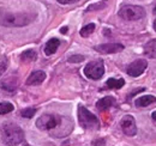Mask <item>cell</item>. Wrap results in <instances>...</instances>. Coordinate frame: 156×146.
<instances>
[{
	"mask_svg": "<svg viewBox=\"0 0 156 146\" xmlns=\"http://www.w3.org/2000/svg\"><path fill=\"white\" fill-rule=\"evenodd\" d=\"M46 79V73L43 71H35L27 79V85H40Z\"/></svg>",
	"mask_w": 156,
	"mask_h": 146,
	"instance_id": "cell-10",
	"label": "cell"
},
{
	"mask_svg": "<svg viewBox=\"0 0 156 146\" xmlns=\"http://www.w3.org/2000/svg\"><path fill=\"white\" fill-rule=\"evenodd\" d=\"M113 106H115V98L112 96H106V97L101 98L96 103V108L100 111H105V110L112 108Z\"/></svg>",
	"mask_w": 156,
	"mask_h": 146,
	"instance_id": "cell-12",
	"label": "cell"
},
{
	"mask_svg": "<svg viewBox=\"0 0 156 146\" xmlns=\"http://www.w3.org/2000/svg\"><path fill=\"white\" fill-rule=\"evenodd\" d=\"M118 15L125 20H139L145 17V11L143 7L137 5H124L119 10Z\"/></svg>",
	"mask_w": 156,
	"mask_h": 146,
	"instance_id": "cell-4",
	"label": "cell"
},
{
	"mask_svg": "<svg viewBox=\"0 0 156 146\" xmlns=\"http://www.w3.org/2000/svg\"><path fill=\"white\" fill-rule=\"evenodd\" d=\"M59 46H60V41H59L58 38H51L46 43V46H44V54L46 55L54 54L57 52V49L59 48Z\"/></svg>",
	"mask_w": 156,
	"mask_h": 146,
	"instance_id": "cell-13",
	"label": "cell"
},
{
	"mask_svg": "<svg viewBox=\"0 0 156 146\" xmlns=\"http://www.w3.org/2000/svg\"><path fill=\"white\" fill-rule=\"evenodd\" d=\"M95 31V24H88V25H85L83 29H80V31H79V34H80V36L82 37H88L90 36Z\"/></svg>",
	"mask_w": 156,
	"mask_h": 146,
	"instance_id": "cell-18",
	"label": "cell"
},
{
	"mask_svg": "<svg viewBox=\"0 0 156 146\" xmlns=\"http://www.w3.org/2000/svg\"><path fill=\"white\" fill-rule=\"evenodd\" d=\"M78 121L84 129H98L100 121L98 119L83 106L78 107Z\"/></svg>",
	"mask_w": 156,
	"mask_h": 146,
	"instance_id": "cell-2",
	"label": "cell"
},
{
	"mask_svg": "<svg viewBox=\"0 0 156 146\" xmlns=\"http://www.w3.org/2000/svg\"><path fill=\"white\" fill-rule=\"evenodd\" d=\"M154 29H155V31H156V19H155V22H154Z\"/></svg>",
	"mask_w": 156,
	"mask_h": 146,
	"instance_id": "cell-27",
	"label": "cell"
},
{
	"mask_svg": "<svg viewBox=\"0 0 156 146\" xmlns=\"http://www.w3.org/2000/svg\"><path fill=\"white\" fill-rule=\"evenodd\" d=\"M36 111H37L36 108H25V109H23L22 111H20V115H22L23 117L31 119V117L36 114Z\"/></svg>",
	"mask_w": 156,
	"mask_h": 146,
	"instance_id": "cell-20",
	"label": "cell"
},
{
	"mask_svg": "<svg viewBox=\"0 0 156 146\" xmlns=\"http://www.w3.org/2000/svg\"><path fill=\"white\" fill-rule=\"evenodd\" d=\"M6 68H7V61L1 62V64H0V77L4 74V72L6 71Z\"/></svg>",
	"mask_w": 156,
	"mask_h": 146,
	"instance_id": "cell-23",
	"label": "cell"
},
{
	"mask_svg": "<svg viewBox=\"0 0 156 146\" xmlns=\"http://www.w3.org/2000/svg\"><path fill=\"white\" fill-rule=\"evenodd\" d=\"M17 85H18L17 78L16 77H12V75H10V77L5 78L2 82H0V88L10 92L15 91L17 89Z\"/></svg>",
	"mask_w": 156,
	"mask_h": 146,
	"instance_id": "cell-11",
	"label": "cell"
},
{
	"mask_svg": "<svg viewBox=\"0 0 156 146\" xmlns=\"http://www.w3.org/2000/svg\"><path fill=\"white\" fill-rule=\"evenodd\" d=\"M76 1H78V0H58V2H60V4H72Z\"/></svg>",
	"mask_w": 156,
	"mask_h": 146,
	"instance_id": "cell-24",
	"label": "cell"
},
{
	"mask_svg": "<svg viewBox=\"0 0 156 146\" xmlns=\"http://www.w3.org/2000/svg\"><path fill=\"white\" fill-rule=\"evenodd\" d=\"M31 22V17L23 13H1L0 11V24L5 26H23Z\"/></svg>",
	"mask_w": 156,
	"mask_h": 146,
	"instance_id": "cell-3",
	"label": "cell"
},
{
	"mask_svg": "<svg viewBox=\"0 0 156 146\" xmlns=\"http://www.w3.org/2000/svg\"><path fill=\"white\" fill-rule=\"evenodd\" d=\"M24 146H31V145H29V144H25Z\"/></svg>",
	"mask_w": 156,
	"mask_h": 146,
	"instance_id": "cell-28",
	"label": "cell"
},
{
	"mask_svg": "<svg viewBox=\"0 0 156 146\" xmlns=\"http://www.w3.org/2000/svg\"><path fill=\"white\" fill-rule=\"evenodd\" d=\"M84 74H85V77H88L89 79H93V80H98L100 78H102V75L105 74L103 61L102 60L90 61L84 67Z\"/></svg>",
	"mask_w": 156,
	"mask_h": 146,
	"instance_id": "cell-5",
	"label": "cell"
},
{
	"mask_svg": "<svg viewBox=\"0 0 156 146\" xmlns=\"http://www.w3.org/2000/svg\"><path fill=\"white\" fill-rule=\"evenodd\" d=\"M120 126L124 134H126L127 137H135L137 134L136 120L131 115H125L120 121Z\"/></svg>",
	"mask_w": 156,
	"mask_h": 146,
	"instance_id": "cell-7",
	"label": "cell"
},
{
	"mask_svg": "<svg viewBox=\"0 0 156 146\" xmlns=\"http://www.w3.org/2000/svg\"><path fill=\"white\" fill-rule=\"evenodd\" d=\"M106 85L108 89H120L125 85V80L122 78L120 79H115V78H109L107 82H106Z\"/></svg>",
	"mask_w": 156,
	"mask_h": 146,
	"instance_id": "cell-16",
	"label": "cell"
},
{
	"mask_svg": "<svg viewBox=\"0 0 156 146\" xmlns=\"http://www.w3.org/2000/svg\"><path fill=\"white\" fill-rule=\"evenodd\" d=\"M1 139L7 146H16L23 141L24 132L15 123H6L1 128Z\"/></svg>",
	"mask_w": 156,
	"mask_h": 146,
	"instance_id": "cell-1",
	"label": "cell"
},
{
	"mask_svg": "<svg viewBox=\"0 0 156 146\" xmlns=\"http://www.w3.org/2000/svg\"><path fill=\"white\" fill-rule=\"evenodd\" d=\"M36 57H37V54H36V52H35V50H33V49L25 50V52H23L22 55H20V59H22V61H24V62L35 61V60H36Z\"/></svg>",
	"mask_w": 156,
	"mask_h": 146,
	"instance_id": "cell-17",
	"label": "cell"
},
{
	"mask_svg": "<svg viewBox=\"0 0 156 146\" xmlns=\"http://www.w3.org/2000/svg\"><path fill=\"white\" fill-rule=\"evenodd\" d=\"M83 60H84L83 55H73L69 57V62H82Z\"/></svg>",
	"mask_w": 156,
	"mask_h": 146,
	"instance_id": "cell-21",
	"label": "cell"
},
{
	"mask_svg": "<svg viewBox=\"0 0 156 146\" xmlns=\"http://www.w3.org/2000/svg\"><path fill=\"white\" fill-rule=\"evenodd\" d=\"M60 122H61V117L59 115L46 114L36 120V127L41 130H49L60 125Z\"/></svg>",
	"mask_w": 156,
	"mask_h": 146,
	"instance_id": "cell-6",
	"label": "cell"
},
{
	"mask_svg": "<svg viewBox=\"0 0 156 146\" xmlns=\"http://www.w3.org/2000/svg\"><path fill=\"white\" fill-rule=\"evenodd\" d=\"M147 67H148L147 60H144V59H138V60L133 61L132 64L129 65L126 72H127L129 75L136 78V77H139L142 73L144 72V71L147 70Z\"/></svg>",
	"mask_w": 156,
	"mask_h": 146,
	"instance_id": "cell-8",
	"label": "cell"
},
{
	"mask_svg": "<svg viewBox=\"0 0 156 146\" xmlns=\"http://www.w3.org/2000/svg\"><path fill=\"white\" fill-rule=\"evenodd\" d=\"M156 102V97L155 96H151V95H147V96H142V97H139V98H137L136 99V106L137 107H142V108H144V107H148V106H150L151 103H155Z\"/></svg>",
	"mask_w": 156,
	"mask_h": 146,
	"instance_id": "cell-14",
	"label": "cell"
},
{
	"mask_svg": "<svg viewBox=\"0 0 156 146\" xmlns=\"http://www.w3.org/2000/svg\"><path fill=\"white\" fill-rule=\"evenodd\" d=\"M106 5H107V2H106V1H105L103 4H102V2H98V4H95V5H91V6H89L87 11H93V10H95V9H98V10H100V9L105 7Z\"/></svg>",
	"mask_w": 156,
	"mask_h": 146,
	"instance_id": "cell-22",
	"label": "cell"
},
{
	"mask_svg": "<svg viewBox=\"0 0 156 146\" xmlns=\"http://www.w3.org/2000/svg\"><path fill=\"white\" fill-rule=\"evenodd\" d=\"M144 54L150 59H156V40L149 41L144 46Z\"/></svg>",
	"mask_w": 156,
	"mask_h": 146,
	"instance_id": "cell-15",
	"label": "cell"
},
{
	"mask_svg": "<svg viewBox=\"0 0 156 146\" xmlns=\"http://www.w3.org/2000/svg\"><path fill=\"white\" fill-rule=\"evenodd\" d=\"M13 110V104L10 103V102H2L0 103V114L4 115V114H9Z\"/></svg>",
	"mask_w": 156,
	"mask_h": 146,
	"instance_id": "cell-19",
	"label": "cell"
},
{
	"mask_svg": "<svg viewBox=\"0 0 156 146\" xmlns=\"http://www.w3.org/2000/svg\"><path fill=\"white\" fill-rule=\"evenodd\" d=\"M60 31H61V33L64 34V33H66V31H67V28H62V29H61Z\"/></svg>",
	"mask_w": 156,
	"mask_h": 146,
	"instance_id": "cell-26",
	"label": "cell"
},
{
	"mask_svg": "<svg viewBox=\"0 0 156 146\" xmlns=\"http://www.w3.org/2000/svg\"><path fill=\"white\" fill-rule=\"evenodd\" d=\"M151 117H153V120H154V121L156 122V111H154V113L151 114Z\"/></svg>",
	"mask_w": 156,
	"mask_h": 146,
	"instance_id": "cell-25",
	"label": "cell"
},
{
	"mask_svg": "<svg viewBox=\"0 0 156 146\" xmlns=\"http://www.w3.org/2000/svg\"><path fill=\"white\" fill-rule=\"evenodd\" d=\"M124 49V46L120 43H105L95 47V50L101 53V54H113V53H119Z\"/></svg>",
	"mask_w": 156,
	"mask_h": 146,
	"instance_id": "cell-9",
	"label": "cell"
}]
</instances>
